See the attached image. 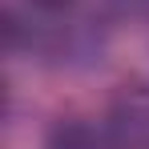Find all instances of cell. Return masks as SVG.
<instances>
[{
	"label": "cell",
	"instance_id": "1",
	"mask_svg": "<svg viewBox=\"0 0 149 149\" xmlns=\"http://www.w3.org/2000/svg\"><path fill=\"white\" fill-rule=\"evenodd\" d=\"M109 121L117 125L121 133H129V137L145 133L149 129V93H141V85L121 89L117 101H113V109H109Z\"/></svg>",
	"mask_w": 149,
	"mask_h": 149
},
{
	"label": "cell",
	"instance_id": "2",
	"mask_svg": "<svg viewBox=\"0 0 149 149\" xmlns=\"http://www.w3.org/2000/svg\"><path fill=\"white\" fill-rule=\"evenodd\" d=\"M49 149H97V133L85 121H61L49 133Z\"/></svg>",
	"mask_w": 149,
	"mask_h": 149
},
{
	"label": "cell",
	"instance_id": "3",
	"mask_svg": "<svg viewBox=\"0 0 149 149\" xmlns=\"http://www.w3.org/2000/svg\"><path fill=\"white\" fill-rule=\"evenodd\" d=\"M113 4L129 16H149V0H113Z\"/></svg>",
	"mask_w": 149,
	"mask_h": 149
},
{
	"label": "cell",
	"instance_id": "4",
	"mask_svg": "<svg viewBox=\"0 0 149 149\" xmlns=\"http://www.w3.org/2000/svg\"><path fill=\"white\" fill-rule=\"evenodd\" d=\"M36 12H65V8H73V0H28Z\"/></svg>",
	"mask_w": 149,
	"mask_h": 149
}]
</instances>
